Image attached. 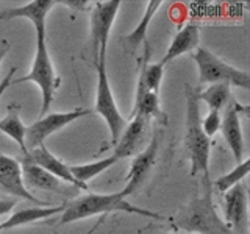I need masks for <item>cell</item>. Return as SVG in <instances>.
Returning <instances> with one entry per match:
<instances>
[{
	"label": "cell",
	"instance_id": "cell-1",
	"mask_svg": "<svg viewBox=\"0 0 250 234\" xmlns=\"http://www.w3.org/2000/svg\"><path fill=\"white\" fill-rule=\"evenodd\" d=\"M109 213H130V214L150 217V218H155V220H164V218H166L153 213V211L130 205L127 200L121 198L117 192L116 194H86L66 203L60 217V225L62 226L67 223L83 220V218H89L92 215H105Z\"/></svg>",
	"mask_w": 250,
	"mask_h": 234
},
{
	"label": "cell",
	"instance_id": "cell-2",
	"mask_svg": "<svg viewBox=\"0 0 250 234\" xmlns=\"http://www.w3.org/2000/svg\"><path fill=\"white\" fill-rule=\"evenodd\" d=\"M205 192L202 197L192 198L180 211L175 218H172V226L177 230L191 231L195 234H234L230 226L219 217L213 201V186L207 179Z\"/></svg>",
	"mask_w": 250,
	"mask_h": 234
},
{
	"label": "cell",
	"instance_id": "cell-3",
	"mask_svg": "<svg viewBox=\"0 0 250 234\" xmlns=\"http://www.w3.org/2000/svg\"><path fill=\"white\" fill-rule=\"evenodd\" d=\"M200 100L199 91L186 86V136L185 145L189 153L191 176L202 174L203 181L209 179L211 139L205 136L200 127Z\"/></svg>",
	"mask_w": 250,
	"mask_h": 234
},
{
	"label": "cell",
	"instance_id": "cell-4",
	"mask_svg": "<svg viewBox=\"0 0 250 234\" xmlns=\"http://www.w3.org/2000/svg\"><path fill=\"white\" fill-rule=\"evenodd\" d=\"M47 28L36 30V53L31 69L27 75H23L18 80H13L11 84H21L27 81H33L39 86L42 96V108H41V117L49 113L50 105L55 97V91L60 86V78L55 72L53 62L50 58L49 49H47Z\"/></svg>",
	"mask_w": 250,
	"mask_h": 234
},
{
	"label": "cell",
	"instance_id": "cell-5",
	"mask_svg": "<svg viewBox=\"0 0 250 234\" xmlns=\"http://www.w3.org/2000/svg\"><path fill=\"white\" fill-rule=\"evenodd\" d=\"M94 66H96L97 70V89L94 111L102 116V119L108 125V130L111 133V144L114 145L117 139L121 137L125 127H127V119L121 114L119 108H117L111 86H109V78L106 72V50H100L99 61Z\"/></svg>",
	"mask_w": 250,
	"mask_h": 234
},
{
	"label": "cell",
	"instance_id": "cell-6",
	"mask_svg": "<svg viewBox=\"0 0 250 234\" xmlns=\"http://www.w3.org/2000/svg\"><path fill=\"white\" fill-rule=\"evenodd\" d=\"M192 59L199 69L200 84L227 83L242 89L250 88V75L247 70L230 66L205 47H197L192 53Z\"/></svg>",
	"mask_w": 250,
	"mask_h": 234
},
{
	"label": "cell",
	"instance_id": "cell-7",
	"mask_svg": "<svg viewBox=\"0 0 250 234\" xmlns=\"http://www.w3.org/2000/svg\"><path fill=\"white\" fill-rule=\"evenodd\" d=\"M92 111L88 108H75L72 111L66 113H50L42 116L41 119H38L35 123H31L30 127H27L25 131V147L27 152L33 150V148L42 147L44 140L49 137L53 133H57L67 127L69 123L75 122L77 119L82 117L91 116Z\"/></svg>",
	"mask_w": 250,
	"mask_h": 234
},
{
	"label": "cell",
	"instance_id": "cell-8",
	"mask_svg": "<svg viewBox=\"0 0 250 234\" xmlns=\"http://www.w3.org/2000/svg\"><path fill=\"white\" fill-rule=\"evenodd\" d=\"M121 2L119 0H108V2H94L91 11V45H92V58L94 64L99 61L100 50H106L109 31L117 13H119Z\"/></svg>",
	"mask_w": 250,
	"mask_h": 234
},
{
	"label": "cell",
	"instance_id": "cell-9",
	"mask_svg": "<svg viewBox=\"0 0 250 234\" xmlns=\"http://www.w3.org/2000/svg\"><path fill=\"white\" fill-rule=\"evenodd\" d=\"M160 140H161V130H156L153 133V136L143 150H141L135 158H133L130 164V170L128 175L125 178V186L124 189L119 191L121 198H127L130 195L135 194L141 186L144 184L147 176L150 175V170L155 166L156 161V155H158V148H160Z\"/></svg>",
	"mask_w": 250,
	"mask_h": 234
},
{
	"label": "cell",
	"instance_id": "cell-10",
	"mask_svg": "<svg viewBox=\"0 0 250 234\" xmlns=\"http://www.w3.org/2000/svg\"><path fill=\"white\" fill-rule=\"evenodd\" d=\"M224 197V222L234 234H249V197L244 183H239Z\"/></svg>",
	"mask_w": 250,
	"mask_h": 234
},
{
	"label": "cell",
	"instance_id": "cell-11",
	"mask_svg": "<svg viewBox=\"0 0 250 234\" xmlns=\"http://www.w3.org/2000/svg\"><path fill=\"white\" fill-rule=\"evenodd\" d=\"M242 111H246V106L238 103L236 100H231L225 109V114L221 123L222 136L227 145L231 150L236 164H239L244 159V136H242V125H241Z\"/></svg>",
	"mask_w": 250,
	"mask_h": 234
},
{
	"label": "cell",
	"instance_id": "cell-12",
	"mask_svg": "<svg viewBox=\"0 0 250 234\" xmlns=\"http://www.w3.org/2000/svg\"><path fill=\"white\" fill-rule=\"evenodd\" d=\"M23 156H25L28 161L36 164V166L44 169L45 172H49V174L53 175L55 178H58L60 181H66L69 184L75 186L77 189L88 191V186L78 183L77 179L74 178V175L70 174V169H69L67 164H64L61 159H58L53 153H50V150L45 145L33 148V150L27 152Z\"/></svg>",
	"mask_w": 250,
	"mask_h": 234
},
{
	"label": "cell",
	"instance_id": "cell-13",
	"mask_svg": "<svg viewBox=\"0 0 250 234\" xmlns=\"http://www.w3.org/2000/svg\"><path fill=\"white\" fill-rule=\"evenodd\" d=\"M150 120L144 119V117H133L130 119L128 125L122 131L121 137L117 139V142L113 145V156H116L117 159L128 158V156L138 155L141 144L146 139V130L147 125Z\"/></svg>",
	"mask_w": 250,
	"mask_h": 234
},
{
	"label": "cell",
	"instance_id": "cell-14",
	"mask_svg": "<svg viewBox=\"0 0 250 234\" xmlns=\"http://www.w3.org/2000/svg\"><path fill=\"white\" fill-rule=\"evenodd\" d=\"M144 117V119L150 120V119H156L160 123H167V116L164 114V111L161 109L160 105V96L155 92H150L146 86L143 78L138 75V84H136V94H135V103H133V109L128 116V119H133V117Z\"/></svg>",
	"mask_w": 250,
	"mask_h": 234
},
{
	"label": "cell",
	"instance_id": "cell-15",
	"mask_svg": "<svg viewBox=\"0 0 250 234\" xmlns=\"http://www.w3.org/2000/svg\"><path fill=\"white\" fill-rule=\"evenodd\" d=\"M57 5V0H33L27 5L8 8L3 13H0V19L10 20V19H28L33 23L35 30L47 28V14L50 13L52 8Z\"/></svg>",
	"mask_w": 250,
	"mask_h": 234
},
{
	"label": "cell",
	"instance_id": "cell-16",
	"mask_svg": "<svg viewBox=\"0 0 250 234\" xmlns=\"http://www.w3.org/2000/svg\"><path fill=\"white\" fill-rule=\"evenodd\" d=\"M200 44V31L197 25H192V23H188L185 25L178 33L172 39L170 45L167 47L166 55L163 57V59L160 61L161 66H166L167 62H170L172 59H175L180 55L189 53L192 50H195Z\"/></svg>",
	"mask_w": 250,
	"mask_h": 234
},
{
	"label": "cell",
	"instance_id": "cell-17",
	"mask_svg": "<svg viewBox=\"0 0 250 234\" xmlns=\"http://www.w3.org/2000/svg\"><path fill=\"white\" fill-rule=\"evenodd\" d=\"M64 205L60 206H36V208H27V209H21L18 213H14L8 218H5L3 222H0V231H6V230H13L18 228V226L23 225H30L39 220H45V218H50L57 214H61Z\"/></svg>",
	"mask_w": 250,
	"mask_h": 234
},
{
	"label": "cell",
	"instance_id": "cell-18",
	"mask_svg": "<svg viewBox=\"0 0 250 234\" xmlns=\"http://www.w3.org/2000/svg\"><path fill=\"white\" fill-rule=\"evenodd\" d=\"M21 162V174H22V181L23 184H28L31 187L42 191H58L60 189V179L50 175L49 172H45L36 164L28 161L25 156L22 158Z\"/></svg>",
	"mask_w": 250,
	"mask_h": 234
},
{
	"label": "cell",
	"instance_id": "cell-19",
	"mask_svg": "<svg viewBox=\"0 0 250 234\" xmlns=\"http://www.w3.org/2000/svg\"><path fill=\"white\" fill-rule=\"evenodd\" d=\"M161 5H163L161 0H152V2H147V6H146L144 14H143V18H141L139 23L130 31L127 36H124L125 47H127V50L130 53H135L141 44L147 42L148 25H150V20L153 19L155 13L160 10Z\"/></svg>",
	"mask_w": 250,
	"mask_h": 234
},
{
	"label": "cell",
	"instance_id": "cell-20",
	"mask_svg": "<svg viewBox=\"0 0 250 234\" xmlns=\"http://www.w3.org/2000/svg\"><path fill=\"white\" fill-rule=\"evenodd\" d=\"M21 106L19 105H10L8 106V114L0 119V131L6 135L8 137H11L16 144L19 145L21 152L25 155L27 153V147H25V131L27 127L23 125L21 120Z\"/></svg>",
	"mask_w": 250,
	"mask_h": 234
},
{
	"label": "cell",
	"instance_id": "cell-21",
	"mask_svg": "<svg viewBox=\"0 0 250 234\" xmlns=\"http://www.w3.org/2000/svg\"><path fill=\"white\" fill-rule=\"evenodd\" d=\"M0 187H2L3 191H6L8 194L16 195V197H21L23 200H28V201L35 203V205H38V206H50V203L38 200L35 195H31L27 191L25 184H23V181H22L21 170L3 172V174H0Z\"/></svg>",
	"mask_w": 250,
	"mask_h": 234
},
{
	"label": "cell",
	"instance_id": "cell-22",
	"mask_svg": "<svg viewBox=\"0 0 250 234\" xmlns=\"http://www.w3.org/2000/svg\"><path fill=\"white\" fill-rule=\"evenodd\" d=\"M117 161L119 159L111 155V156H108V158H102L94 162L80 164V166H69V169H70V174L74 175V178L78 183L88 186V181H91V179L96 178L97 175L104 174L109 167H113Z\"/></svg>",
	"mask_w": 250,
	"mask_h": 234
},
{
	"label": "cell",
	"instance_id": "cell-23",
	"mask_svg": "<svg viewBox=\"0 0 250 234\" xmlns=\"http://www.w3.org/2000/svg\"><path fill=\"white\" fill-rule=\"evenodd\" d=\"M230 88L231 86L227 83L209 84L203 92H199V100L205 101L209 108V111L221 113L222 109L229 105V100L231 97Z\"/></svg>",
	"mask_w": 250,
	"mask_h": 234
},
{
	"label": "cell",
	"instance_id": "cell-24",
	"mask_svg": "<svg viewBox=\"0 0 250 234\" xmlns=\"http://www.w3.org/2000/svg\"><path fill=\"white\" fill-rule=\"evenodd\" d=\"M249 169H250V158H244L239 164H236V167L231 172L219 176L214 183H211V186H214V189L217 192L225 194L227 191H230L231 187L244 181V178L249 175Z\"/></svg>",
	"mask_w": 250,
	"mask_h": 234
},
{
	"label": "cell",
	"instance_id": "cell-25",
	"mask_svg": "<svg viewBox=\"0 0 250 234\" xmlns=\"http://www.w3.org/2000/svg\"><path fill=\"white\" fill-rule=\"evenodd\" d=\"M221 123H222L221 113L209 111L205 119L200 120V127H202V131L205 133V136L211 139L213 136H216L217 131H221Z\"/></svg>",
	"mask_w": 250,
	"mask_h": 234
},
{
	"label": "cell",
	"instance_id": "cell-26",
	"mask_svg": "<svg viewBox=\"0 0 250 234\" xmlns=\"http://www.w3.org/2000/svg\"><path fill=\"white\" fill-rule=\"evenodd\" d=\"M14 170H21V162L11 158V156L0 153V174H3V172H14Z\"/></svg>",
	"mask_w": 250,
	"mask_h": 234
},
{
	"label": "cell",
	"instance_id": "cell-27",
	"mask_svg": "<svg viewBox=\"0 0 250 234\" xmlns=\"http://www.w3.org/2000/svg\"><path fill=\"white\" fill-rule=\"evenodd\" d=\"M16 70H18V69H16V67H11V69H10V72H8V74L5 75L3 80L0 81V98H2V96L5 94V91L11 86V81H13V77H14V74H16Z\"/></svg>",
	"mask_w": 250,
	"mask_h": 234
},
{
	"label": "cell",
	"instance_id": "cell-28",
	"mask_svg": "<svg viewBox=\"0 0 250 234\" xmlns=\"http://www.w3.org/2000/svg\"><path fill=\"white\" fill-rule=\"evenodd\" d=\"M16 206V200L14 198H5V200H0V217L8 214L10 211H13V208ZM2 233V231H0Z\"/></svg>",
	"mask_w": 250,
	"mask_h": 234
},
{
	"label": "cell",
	"instance_id": "cell-29",
	"mask_svg": "<svg viewBox=\"0 0 250 234\" xmlns=\"http://www.w3.org/2000/svg\"><path fill=\"white\" fill-rule=\"evenodd\" d=\"M8 52H10V42L6 39H0V64H2V61Z\"/></svg>",
	"mask_w": 250,
	"mask_h": 234
},
{
	"label": "cell",
	"instance_id": "cell-30",
	"mask_svg": "<svg viewBox=\"0 0 250 234\" xmlns=\"http://www.w3.org/2000/svg\"><path fill=\"white\" fill-rule=\"evenodd\" d=\"M191 234H195V233H191Z\"/></svg>",
	"mask_w": 250,
	"mask_h": 234
}]
</instances>
